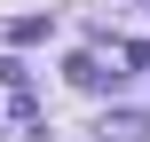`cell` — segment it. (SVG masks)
Listing matches in <instances>:
<instances>
[{"label":"cell","instance_id":"1","mask_svg":"<svg viewBox=\"0 0 150 142\" xmlns=\"http://www.w3.org/2000/svg\"><path fill=\"white\" fill-rule=\"evenodd\" d=\"M95 134H103V142H150V119H142V111H111Z\"/></svg>","mask_w":150,"mask_h":142},{"label":"cell","instance_id":"4","mask_svg":"<svg viewBox=\"0 0 150 142\" xmlns=\"http://www.w3.org/2000/svg\"><path fill=\"white\" fill-rule=\"evenodd\" d=\"M119 55H127V71H150V40H127Z\"/></svg>","mask_w":150,"mask_h":142},{"label":"cell","instance_id":"2","mask_svg":"<svg viewBox=\"0 0 150 142\" xmlns=\"http://www.w3.org/2000/svg\"><path fill=\"white\" fill-rule=\"evenodd\" d=\"M8 40H16V47H40V40H47V16H16Z\"/></svg>","mask_w":150,"mask_h":142},{"label":"cell","instance_id":"3","mask_svg":"<svg viewBox=\"0 0 150 142\" xmlns=\"http://www.w3.org/2000/svg\"><path fill=\"white\" fill-rule=\"evenodd\" d=\"M63 71H71V79H79V87H103V79H119V71H103V63H95V55H71V63H63Z\"/></svg>","mask_w":150,"mask_h":142}]
</instances>
